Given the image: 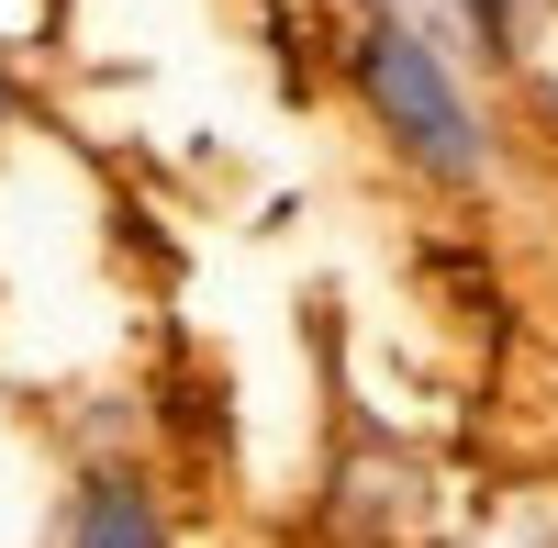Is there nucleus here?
I'll return each mask as SVG.
<instances>
[{
	"label": "nucleus",
	"instance_id": "1",
	"mask_svg": "<svg viewBox=\"0 0 558 548\" xmlns=\"http://www.w3.org/2000/svg\"><path fill=\"white\" fill-rule=\"evenodd\" d=\"M347 79H357V102L380 112V134H391V146L425 168V179H447V191L492 179V123H481L470 90H458V68H447V45H436V34H413L402 12L357 23Z\"/></svg>",
	"mask_w": 558,
	"mask_h": 548
},
{
	"label": "nucleus",
	"instance_id": "2",
	"mask_svg": "<svg viewBox=\"0 0 558 548\" xmlns=\"http://www.w3.org/2000/svg\"><path fill=\"white\" fill-rule=\"evenodd\" d=\"M68 548H168V515L134 470H89L68 504Z\"/></svg>",
	"mask_w": 558,
	"mask_h": 548
},
{
	"label": "nucleus",
	"instance_id": "3",
	"mask_svg": "<svg viewBox=\"0 0 558 548\" xmlns=\"http://www.w3.org/2000/svg\"><path fill=\"white\" fill-rule=\"evenodd\" d=\"M12 112H23V90H12V68H0V123H12Z\"/></svg>",
	"mask_w": 558,
	"mask_h": 548
}]
</instances>
